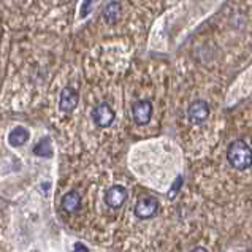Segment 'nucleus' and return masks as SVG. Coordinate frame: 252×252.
Returning a JSON list of instances; mask_svg holds the SVG:
<instances>
[{
  "label": "nucleus",
  "instance_id": "f257e3e1",
  "mask_svg": "<svg viewBox=\"0 0 252 252\" xmlns=\"http://www.w3.org/2000/svg\"><path fill=\"white\" fill-rule=\"evenodd\" d=\"M227 160L235 170H248L252 165V149L244 140H235L227 148Z\"/></svg>",
  "mask_w": 252,
  "mask_h": 252
},
{
  "label": "nucleus",
  "instance_id": "f03ea898",
  "mask_svg": "<svg viewBox=\"0 0 252 252\" xmlns=\"http://www.w3.org/2000/svg\"><path fill=\"white\" fill-rule=\"evenodd\" d=\"M114 119H116V113H114L111 105L106 102L98 103L92 110V121L95 122L97 127H102V128L110 127L114 122Z\"/></svg>",
  "mask_w": 252,
  "mask_h": 252
},
{
  "label": "nucleus",
  "instance_id": "7ed1b4c3",
  "mask_svg": "<svg viewBox=\"0 0 252 252\" xmlns=\"http://www.w3.org/2000/svg\"><path fill=\"white\" fill-rule=\"evenodd\" d=\"M157 210H159V200L153 195H145L136 201L133 213L138 219L145 220V219L153 218V216L157 213Z\"/></svg>",
  "mask_w": 252,
  "mask_h": 252
},
{
  "label": "nucleus",
  "instance_id": "20e7f679",
  "mask_svg": "<svg viewBox=\"0 0 252 252\" xmlns=\"http://www.w3.org/2000/svg\"><path fill=\"white\" fill-rule=\"evenodd\" d=\"M187 118L193 126H201L210 118V105L205 100H195L187 108Z\"/></svg>",
  "mask_w": 252,
  "mask_h": 252
},
{
  "label": "nucleus",
  "instance_id": "39448f33",
  "mask_svg": "<svg viewBox=\"0 0 252 252\" xmlns=\"http://www.w3.org/2000/svg\"><path fill=\"white\" fill-rule=\"evenodd\" d=\"M132 118L135 124H138V126L148 124L151 118H153V103L145 98L136 100L132 106Z\"/></svg>",
  "mask_w": 252,
  "mask_h": 252
},
{
  "label": "nucleus",
  "instance_id": "423d86ee",
  "mask_svg": "<svg viewBox=\"0 0 252 252\" xmlns=\"http://www.w3.org/2000/svg\"><path fill=\"white\" fill-rule=\"evenodd\" d=\"M127 201V190L124 186L114 184L105 192V203L113 208V210H119L121 206H124Z\"/></svg>",
  "mask_w": 252,
  "mask_h": 252
},
{
  "label": "nucleus",
  "instance_id": "0eeeda50",
  "mask_svg": "<svg viewBox=\"0 0 252 252\" xmlns=\"http://www.w3.org/2000/svg\"><path fill=\"white\" fill-rule=\"evenodd\" d=\"M78 102H80V94L76 89L70 88V86L62 89L59 97V110L62 113H71L78 106Z\"/></svg>",
  "mask_w": 252,
  "mask_h": 252
},
{
  "label": "nucleus",
  "instance_id": "6e6552de",
  "mask_svg": "<svg viewBox=\"0 0 252 252\" xmlns=\"http://www.w3.org/2000/svg\"><path fill=\"white\" fill-rule=\"evenodd\" d=\"M61 205H62V210L65 213L73 214L81 208V195L76 190H70L62 197Z\"/></svg>",
  "mask_w": 252,
  "mask_h": 252
},
{
  "label": "nucleus",
  "instance_id": "1a4fd4ad",
  "mask_svg": "<svg viewBox=\"0 0 252 252\" xmlns=\"http://www.w3.org/2000/svg\"><path fill=\"white\" fill-rule=\"evenodd\" d=\"M29 138H31V133H29L27 128L23 126H18L8 133V145L13 148H19V146L26 145Z\"/></svg>",
  "mask_w": 252,
  "mask_h": 252
},
{
  "label": "nucleus",
  "instance_id": "9d476101",
  "mask_svg": "<svg viewBox=\"0 0 252 252\" xmlns=\"http://www.w3.org/2000/svg\"><path fill=\"white\" fill-rule=\"evenodd\" d=\"M122 13V6L119 2L113 0V2L106 3V6L103 8V19L106 21L108 24H116Z\"/></svg>",
  "mask_w": 252,
  "mask_h": 252
},
{
  "label": "nucleus",
  "instance_id": "9b49d317",
  "mask_svg": "<svg viewBox=\"0 0 252 252\" xmlns=\"http://www.w3.org/2000/svg\"><path fill=\"white\" fill-rule=\"evenodd\" d=\"M33 154L38 157H51L53 156V148H51V140L49 138H41L33 148Z\"/></svg>",
  "mask_w": 252,
  "mask_h": 252
},
{
  "label": "nucleus",
  "instance_id": "f8f14e48",
  "mask_svg": "<svg viewBox=\"0 0 252 252\" xmlns=\"http://www.w3.org/2000/svg\"><path fill=\"white\" fill-rule=\"evenodd\" d=\"M98 0H84L83 5H81V18H86L89 16V14L92 13V10L95 8Z\"/></svg>",
  "mask_w": 252,
  "mask_h": 252
},
{
  "label": "nucleus",
  "instance_id": "ddd939ff",
  "mask_svg": "<svg viewBox=\"0 0 252 252\" xmlns=\"http://www.w3.org/2000/svg\"><path fill=\"white\" fill-rule=\"evenodd\" d=\"M73 252H89V249L86 248L83 243H76L73 246Z\"/></svg>",
  "mask_w": 252,
  "mask_h": 252
},
{
  "label": "nucleus",
  "instance_id": "4468645a",
  "mask_svg": "<svg viewBox=\"0 0 252 252\" xmlns=\"http://www.w3.org/2000/svg\"><path fill=\"white\" fill-rule=\"evenodd\" d=\"M183 184V178L179 176L178 179H176V184H173V189H171V193H176L178 192V189H179V186Z\"/></svg>",
  "mask_w": 252,
  "mask_h": 252
},
{
  "label": "nucleus",
  "instance_id": "2eb2a0df",
  "mask_svg": "<svg viewBox=\"0 0 252 252\" xmlns=\"http://www.w3.org/2000/svg\"><path fill=\"white\" fill-rule=\"evenodd\" d=\"M192 252H208V251H206L205 248H195Z\"/></svg>",
  "mask_w": 252,
  "mask_h": 252
}]
</instances>
